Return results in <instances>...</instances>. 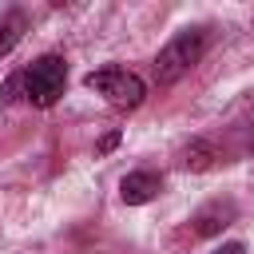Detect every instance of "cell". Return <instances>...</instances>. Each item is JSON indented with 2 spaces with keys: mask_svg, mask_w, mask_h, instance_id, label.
Returning a JSON list of instances; mask_svg holds the SVG:
<instances>
[{
  "mask_svg": "<svg viewBox=\"0 0 254 254\" xmlns=\"http://www.w3.org/2000/svg\"><path fill=\"white\" fill-rule=\"evenodd\" d=\"M202 52H206V32H202V28L179 32V36L167 40V44L159 48V56H155V83H159V87L179 83V79L202 60Z\"/></svg>",
  "mask_w": 254,
  "mask_h": 254,
  "instance_id": "1",
  "label": "cell"
},
{
  "mask_svg": "<svg viewBox=\"0 0 254 254\" xmlns=\"http://www.w3.org/2000/svg\"><path fill=\"white\" fill-rule=\"evenodd\" d=\"M20 87H24V99L32 107H52L64 95V87H67V64H64V56L48 52V56L32 60L20 71Z\"/></svg>",
  "mask_w": 254,
  "mask_h": 254,
  "instance_id": "2",
  "label": "cell"
},
{
  "mask_svg": "<svg viewBox=\"0 0 254 254\" xmlns=\"http://www.w3.org/2000/svg\"><path fill=\"white\" fill-rule=\"evenodd\" d=\"M83 83H87L95 95H103L111 107H119V111H135V107L143 103V95H147V83H143L135 71H127V67H99V71H91Z\"/></svg>",
  "mask_w": 254,
  "mask_h": 254,
  "instance_id": "3",
  "label": "cell"
},
{
  "mask_svg": "<svg viewBox=\"0 0 254 254\" xmlns=\"http://www.w3.org/2000/svg\"><path fill=\"white\" fill-rule=\"evenodd\" d=\"M159 194V175L155 171H131V175H123V183H119V198L127 202V206H143V202H151Z\"/></svg>",
  "mask_w": 254,
  "mask_h": 254,
  "instance_id": "4",
  "label": "cell"
},
{
  "mask_svg": "<svg viewBox=\"0 0 254 254\" xmlns=\"http://www.w3.org/2000/svg\"><path fill=\"white\" fill-rule=\"evenodd\" d=\"M24 28H28V16H24V12H16V8H12V12H4V16H0V60H4L20 40H24Z\"/></svg>",
  "mask_w": 254,
  "mask_h": 254,
  "instance_id": "5",
  "label": "cell"
},
{
  "mask_svg": "<svg viewBox=\"0 0 254 254\" xmlns=\"http://www.w3.org/2000/svg\"><path fill=\"white\" fill-rule=\"evenodd\" d=\"M214 163V147L206 143V139H194L187 151H183V167H190V171H206Z\"/></svg>",
  "mask_w": 254,
  "mask_h": 254,
  "instance_id": "6",
  "label": "cell"
},
{
  "mask_svg": "<svg viewBox=\"0 0 254 254\" xmlns=\"http://www.w3.org/2000/svg\"><path fill=\"white\" fill-rule=\"evenodd\" d=\"M222 214H230V206H226V210H222V206H214V210H202V214L194 218V222H198V226H194V234H218V230L226 226V222H222Z\"/></svg>",
  "mask_w": 254,
  "mask_h": 254,
  "instance_id": "7",
  "label": "cell"
},
{
  "mask_svg": "<svg viewBox=\"0 0 254 254\" xmlns=\"http://www.w3.org/2000/svg\"><path fill=\"white\" fill-rule=\"evenodd\" d=\"M20 95H24V87H20V71H16V75H8V79H4V91H0V99H4V103H16Z\"/></svg>",
  "mask_w": 254,
  "mask_h": 254,
  "instance_id": "8",
  "label": "cell"
},
{
  "mask_svg": "<svg viewBox=\"0 0 254 254\" xmlns=\"http://www.w3.org/2000/svg\"><path fill=\"white\" fill-rule=\"evenodd\" d=\"M210 254H246V246H242V242H222V246L210 250Z\"/></svg>",
  "mask_w": 254,
  "mask_h": 254,
  "instance_id": "9",
  "label": "cell"
},
{
  "mask_svg": "<svg viewBox=\"0 0 254 254\" xmlns=\"http://www.w3.org/2000/svg\"><path fill=\"white\" fill-rule=\"evenodd\" d=\"M115 143H119V131H111V135H103V139H99V151H111Z\"/></svg>",
  "mask_w": 254,
  "mask_h": 254,
  "instance_id": "10",
  "label": "cell"
}]
</instances>
